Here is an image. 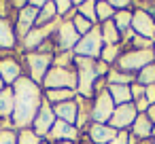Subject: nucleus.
Returning <instances> with one entry per match:
<instances>
[{
	"instance_id": "17",
	"label": "nucleus",
	"mask_w": 155,
	"mask_h": 144,
	"mask_svg": "<svg viewBox=\"0 0 155 144\" xmlns=\"http://www.w3.org/2000/svg\"><path fill=\"white\" fill-rule=\"evenodd\" d=\"M53 112H55V119H58V121L77 125V117H79V104H77V98L70 100V102L55 104V106H53Z\"/></svg>"
},
{
	"instance_id": "10",
	"label": "nucleus",
	"mask_w": 155,
	"mask_h": 144,
	"mask_svg": "<svg viewBox=\"0 0 155 144\" xmlns=\"http://www.w3.org/2000/svg\"><path fill=\"white\" fill-rule=\"evenodd\" d=\"M24 76L21 62L13 55H0V78H2L5 87H13L19 78Z\"/></svg>"
},
{
	"instance_id": "15",
	"label": "nucleus",
	"mask_w": 155,
	"mask_h": 144,
	"mask_svg": "<svg viewBox=\"0 0 155 144\" xmlns=\"http://www.w3.org/2000/svg\"><path fill=\"white\" fill-rule=\"evenodd\" d=\"M36 17H38V11L34 9V7H26V9H21V11H17V17H15V36H17V40L21 43L26 36H28V32L36 26Z\"/></svg>"
},
{
	"instance_id": "29",
	"label": "nucleus",
	"mask_w": 155,
	"mask_h": 144,
	"mask_svg": "<svg viewBox=\"0 0 155 144\" xmlns=\"http://www.w3.org/2000/svg\"><path fill=\"white\" fill-rule=\"evenodd\" d=\"M115 9L110 7L108 0H96V17H98V24H104V21H110L115 17Z\"/></svg>"
},
{
	"instance_id": "45",
	"label": "nucleus",
	"mask_w": 155,
	"mask_h": 144,
	"mask_svg": "<svg viewBox=\"0 0 155 144\" xmlns=\"http://www.w3.org/2000/svg\"><path fill=\"white\" fill-rule=\"evenodd\" d=\"M41 144H51V142H47V140H41Z\"/></svg>"
},
{
	"instance_id": "3",
	"label": "nucleus",
	"mask_w": 155,
	"mask_h": 144,
	"mask_svg": "<svg viewBox=\"0 0 155 144\" xmlns=\"http://www.w3.org/2000/svg\"><path fill=\"white\" fill-rule=\"evenodd\" d=\"M149 64H155V51L153 49H125L119 59L115 62V68L127 74H138Z\"/></svg>"
},
{
	"instance_id": "20",
	"label": "nucleus",
	"mask_w": 155,
	"mask_h": 144,
	"mask_svg": "<svg viewBox=\"0 0 155 144\" xmlns=\"http://www.w3.org/2000/svg\"><path fill=\"white\" fill-rule=\"evenodd\" d=\"M17 45L15 26L9 19H0V51H13Z\"/></svg>"
},
{
	"instance_id": "4",
	"label": "nucleus",
	"mask_w": 155,
	"mask_h": 144,
	"mask_svg": "<svg viewBox=\"0 0 155 144\" xmlns=\"http://www.w3.org/2000/svg\"><path fill=\"white\" fill-rule=\"evenodd\" d=\"M41 87H43V91H49V89H72V91H77V70L51 66L49 72L45 74Z\"/></svg>"
},
{
	"instance_id": "22",
	"label": "nucleus",
	"mask_w": 155,
	"mask_h": 144,
	"mask_svg": "<svg viewBox=\"0 0 155 144\" xmlns=\"http://www.w3.org/2000/svg\"><path fill=\"white\" fill-rule=\"evenodd\" d=\"M72 5L77 9V13L81 17H85L87 21H91L94 26H98V17H96V0H72Z\"/></svg>"
},
{
	"instance_id": "16",
	"label": "nucleus",
	"mask_w": 155,
	"mask_h": 144,
	"mask_svg": "<svg viewBox=\"0 0 155 144\" xmlns=\"http://www.w3.org/2000/svg\"><path fill=\"white\" fill-rule=\"evenodd\" d=\"M81 133H85L94 144H108L117 136V129H113L108 123H89Z\"/></svg>"
},
{
	"instance_id": "32",
	"label": "nucleus",
	"mask_w": 155,
	"mask_h": 144,
	"mask_svg": "<svg viewBox=\"0 0 155 144\" xmlns=\"http://www.w3.org/2000/svg\"><path fill=\"white\" fill-rule=\"evenodd\" d=\"M70 21H72L74 30L79 32V36H85V34H89V32H91V28H94V24H91V21H87L85 17H81L79 13H74V17H72Z\"/></svg>"
},
{
	"instance_id": "34",
	"label": "nucleus",
	"mask_w": 155,
	"mask_h": 144,
	"mask_svg": "<svg viewBox=\"0 0 155 144\" xmlns=\"http://www.w3.org/2000/svg\"><path fill=\"white\" fill-rule=\"evenodd\" d=\"M0 144H17V129L0 127Z\"/></svg>"
},
{
	"instance_id": "14",
	"label": "nucleus",
	"mask_w": 155,
	"mask_h": 144,
	"mask_svg": "<svg viewBox=\"0 0 155 144\" xmlns=\"http://www.w3.org/2000/svg\"><path fill=\"white\" fill-rule=\"evenodd\" d=\"M79 138H81V131L77 129V125H70V123H64V121H55L53 129L43 140H47L51 144H55V142H72V144H77Z\"/></svg>"
},
{
	"instance_id": "18",
	"label": "nucleus",
	"mask_w": 155,
	"mask_h": 144,
	"mask_svg": "<svg viewBox=\"0 0 155 144\" xmlns=\"http://www.w3.org/2000/svg\"><path fill=\"white\" fill-rule=\"evenodd\" d=\"M130 133L138 142H147V140L153 138V123L147 119V114H138L136 121H134V125L130 127Z\"/></svg>"
},
{
	"instance_id": "43",
	"label": "nucleus",
	"mask_w": 155,
	"mask_h": 144,
	"mask_svg": "<svg viewBox=\"0 0 155 144\" xmlns=\"http://www.w3.org/2000/svg\"><path fill=\"white\" fill-rule=\"evenodd\" d=\"M5 89V83H2V78H0V91H2Z\"/></svg>"
},
{
	"instance_id": "38",
	"label": "nucleus",
	"mask_w": 155,
	"mask_h": 144,
	"mask_svg": "<svg viewBox=\"0 0 155 144\" xmlns=\"http://www.w3.org/2000/svg\"><path fill=\"white\" fill-rule=\"evenodd\" d=\"M144 98H147L149 104H155V85H149L144 89Z\"/></svg>"
},
{
	"instance_id": "36",
	"label": "nucleus",
	"mask_w": 155,
	"mask_h": 144,
	"mask_svg": "<svg viewBox=\"0 0 155 144\" xmlns=\"http://www.w3.org/2000/svg\"><path fill=\"white\" fill-rule=\"evenodd\" d=\"M144 89H147V87H142L140 83H132V85H130V91H132V100L144 98Z\"/></svg>"
},
{
	"instance_id": "31",
	"label": "nucleus",
	"mask_w": 155,
	"mask_h": 144,
	"mask_svg": "<svg viewBox=\"0 0 155 144\" xmlns=\"http://www.w3.org/2000/svg\"><path fill=\"white\" fill-rule=\"evenodd\" d=\"M136 83H140L142 87L155 85V64H149L147 68H142V70L136 74Z\"/></svg>"
},
{
	"instance_id": "8",
	"label": "nucleus",
	"mask_w": 155,
	"mask_h": 144,
	"mask_svg": "<svg viewBox=\"0 0 155 144\" xmlns=\"http://www.w3.org/2000/svg\"><path fill=\"white\" fill-rule=\"evenodd\" d=\"M58 26H60V19H58V21H53V24H49V26L32 28V30L28 32V36L21 40V49H24L26 53H34V51H38V47H43L47 40H51V38H53V34H55Z\"/></svg>"
},
{
	"instance_id": "24",
	"label": "nucleus",
	"mask_w": 155,
	"mask_h": 144,
	"mask_svg": "<svg viewBox=\"0 0 155 144\" xmlns=\"http://www.w3.org/2000/svg\"><path fill=\"white\" fill-rule=\"evenodd\" d=\"M58 21V13H55V0H47V5L38 11V17H36V26L34 28H41V26H49Z\"/></svg>"
},
{
	"instance_id": "19",
	"label": "nucleus",
	"mask_w": 155,
	"mask_h": 144,
	"mask_svg": "<svg viewBox=\"0 0 155 144\" xmlns=\"http://www.w3.org/2000/svg\"><path fill=\"white\" fill-rule=\"evenodd\" d=\"M13 108H15V93L13 87H5L0 91V121H5L11 125V117H13ZM13 127V125H11Z\"/></svg>"
},
{
	"instance_id": "12",
	"label": "nucleus",
	"mask_w": 155,
	"mask_h": 144,
	"mask_svg": "<svg viewBox=\"0 0 155 144\" xmlns=\"http://www.w3.org/2000/svg\"><path fill=\"white\" fill-rule=\"evenodd\" d=\"M132 11H134V17H132V32H134L136 36H142V38L155 43V19H153L147 11H140V9H132Z\"/></svg>"
},
{
	"instance_id": "9",
	"label": "nucleus",
	"mask_w": 155,
	"mask_h": 144,
	"mask_svg": "<svg viewBox=\"0 0 155 144\" xmlns=\"http://www.w3.org/2000/svg\"><path fill=\"white\" fill-rule=\"evenodd\" d=\"M51 40L55 45V53H60V51H74V47L81 40V36L74 30L72 21L68 19V21H60V26H58V30H55Z\"/></svg>"
},
{
	"instance_id": "13",
	"label": "nucleus",
	"mask_w": 155,
	"mask_h": 144,
	"mask_svg": "<svg viewBox=\"0 0 155 144\" xmlns=\"http://www.w3.org/2000/svg\"><path fill=\"white\" fill-rule=\"evenodd\" d=\"M138 112L134 108V104H123V106H115V112L108 121V125L117 131H130V127L134 125Z\"/></svg>"
},
{
	"instance_id": "26",
	"label": "nucleus",
	"mask_w": 155,
	"mask_h": 144,
	"mask_svg": "<svg viewBox=\"0 0 155 144\" xmlns=\"http://www.w3.org/2000/svg\"><path fill=\"white\" fill-rule=\"evenodd\" d=\"M100 32H102V43H104V45H121V34H119V30L115 28L113 19L100 24Z\"/></svg>"
},
{
	"instance_id": "7",
	"label": "nucleus",
	"mask_w": 155,
	"mask_h": 144,
	"mask_svg": "<svg viewBox=\"0 0 155 144\" xmlns=\"http://www.w3.org/2000/svg\"><path fill=\"white\" fill-rule=\"evenodd\" d=\"M113 112H115V102H113L108 89L94 93V98H91V123H108Z\"/></svg>"
},
{
	"instance_id": "47",
	"label": "nucleus",
	"mask_w": 155,
	"mask_h": 144,
	"mask_svg": "<svg viewBox=\"0 0 155 144\" xmlns=\"http://www.w3.org/2000/svg\"><path fill=\"white\" fill-rule=\"evenodd\" d=\"M153 138H155V125H153Z\"/></svg>"
},
{
	"instance_id": "11",
	"label": "nucleus",
	"mask_w": 155,
	"mask_h": 144,
	"mask_svg": "<svg viewBox=\"0 0 155 144\" xmlns=\"http://www.w3.org/2000/svg\"><path fill=\"white\" fill-rule=\"evenodd\" d=\"M55 112H53V106L45 100L43 102V106H41V110L36 112V117H34V123H32V131L38 136V138H47V133L53 129V125H55Z\"/></svg>"
},
{
	"instance_id": "37",
	"label": "nucleus",
	"mask_w": 155,
	"mask_h": 144,
	"mask_svg": "<svg viewBox=\"0 0 155 144\" xmlns=\"http://www.w3.org/2000/svg\"><path fill=\"white\" fill-rule=\"evenodd\" d=\"M108 2H110V7L115 11H127V9H132V2H127V0H108Z\"/></svg>"
},
{
	"instance_id": "30",
	"label": "nucleus",
	"mask_w": 155,
	"mask_h": 144,
	"mask_svg": "<svg viewBox=\"0 0 155 144\" xmlns=\"http://www.w3.org/2000/svg\"><path fill=\"white\" fill-rule=\"evenodd\" d=\"M53 66L58 68H74V51H60L53 55Z\"/></svg>"
},
{
	"instance_id": "48",
	"label": "nucleus",
	"mask_w": 155,
	"mask_h": 144,
	"mask_svg": "<svg viewBox=\"0 0 155 144\" xmlns=\"http://www.w3.org/2000/svg\"><path fill=\"white\" fill-rule=\"evenodd\" d=\"M153 51H155V43H153Z\"/></svg>"
},
{
	"instance_id": "41",
	"label": "nucleus",
	"mask_w": 155,
	"mask_h": 144,
	"mask_svg": "<svg viewBox=\"0 0 155 144\" xmlns=\"http://www.w3.org/2000/svg\"><path fill=\"white\" fill-rule=\"evenodd\" d=\"M77 144H94V142H89V138H87L85 133H81V138L77 140Z\"/></svg>"
},
{
	"instance_id": "2",
	"label": "nucleus",
	"mask_w": 155,
	"mask_h": 144,
	"mask_svg": "<svg viewBox=\"0 0 155 144\" xmlns=\"http://www.w3.org/2000/svg\"><path fill=\"white\" fill-rule=\"evenodd\" d=\"M96 62L98 59H89V57H79L74 55V70H77V93L85 100H91L96 93V83L98 78H102L96 70Z\"/></svg>"
},
{
	"instance_id": "28",
	"label": "nucleus",
	"mask_w": 155,
	"mask_h": 144,
	"mask_svg": "<svg viewBox=\"0 0 155 144\" xmlns=\"http://www.w3.org/2000/svg\"><path fill=\"white\" fill-rule=\"evenodd\" d=\"M121 53H123V47H121V45H104V49H102V53H100V62H104L106 66L113 68Z\"/></svg>"
},
{
	"instance_id": "25",
	"label": "nucleus",
	"mask_w": 155,
	"mask_h": 144,
	"mask_svg": "<svg viewBox=\"0 0 155 144\" xmlns=\"http://www.w3.org/2000/svg\"><path fill=\"white\" fill-rule=\"evenodd\" d=\"M132 17H134V11H132V9H127V11H117V13H115L113 24H115V28L119 30L121 36H125V34L132 30Z\"/></svg>"
},
{
	"instance_id": "5",
	"label": "nucleus",
	"mask_w": 155,
	"mask_h": 144,
	"mask_svg": "<svg viewBox=\"0 0 155 144\" xmlns=\"http://www.w3.org/2000/svg\"><path fill=\"white\" fill-rule=\"evenodd\" d=\"M24 62H26V70H28L26 76H28L30 81H34L36 85H41L43 78H45V74H47L49 68L53 66V55L34 51V53H26V55H24Z\"/></svg>"
},
{
	"instance_id": "46",
	"label": "nucleus",
	"mask_w": 155,
	"mask_h": 144,
	"mask_svg": "<svg viewBox=\"0 0 155 144\" xmlns=\"http://www.w3.org/2000/svg\"><path fill=\"white\" fill-rule=\"evenodd\" d=\"M55 144H72V142H55Z\"/></svg>"
},
{
	"instance_id": "6",
	"label": "nucleus",
	"mask_w": 155,
	"mask_h": 144,
	"mask_svg": "<svg viewBox=\"0 0 155 144\" xmlns=\"http://www.w3.org/2000/svg\"><path fill=\"white\" fill-rule=\"evenodd\" d=\"M104 49V43H102V32H100V24L91 28L89 34L81 36L79 45L74 47V55L79 57H89V59H100V53Z\"/></svg>"
},
{
	"instance_id": "27",
	"label": "nucleus",
	"mask_w": 155,
	"mask_h": 144,
	"mask_svg": "<svg viewBox=\"0 0 155 144\" xmlns=\"http://www.w3.org/2000/svg\"><path fill=\"white\" fill-rule=\"evenodd\" d=\"M106 83L108 85H132V83H136V74H127V72H121V70H117L115 66L108 70V74H106Z\"/></svg>"
},
{
	"instance_id": "39",
	"label": "nucleus",
	"mask_w": 155,
	"mask_h": 144,
	"mask_svg": "<svg viewBox=\"0 0 155 144\" xmlns=\"http://www.w3.org/2000/svg\"><path fill=\"white\" fill-rule=\"evenodd\" d=\"M144 114H147V119L155 125V104H151V106L147 108V112H144Z\"/></svg>"
},
{
	"instance_id": "1",
	"label": "nucleus",
	"mask_w": 155,
	"mask_h": 144,
	"mask_svg": "<svg viewBox=\"0 0 155 144\" xmlns=\"http://www.w3.org/2000/svg\"><path fill=\"white\" fill-rule=\"evenodd\" d=\"M13 93H15V108H13V117H11L13 129H17V131L19 129H32L34 117L45 102L43 87L24 74L13 85Z\"/></svg>"
},
{
	"instance_id": "42",
	"label": "nucleus",
	"mask_w": 155,
	"mask_h": 144,
	"mask_svg": "<svg viewBox=\"0 0 155 144\" xmlns=\"http://www.w3.org/2000/svg\"><path fill=\"white\" fill-rule=\"evenodd\" d=\"M130 136H132V133H130ZM130 144H138V140H136V138H132V142H130Z\"/></svg>"
},
{
	"instance_id": "40",
	"label": "nucleus",
	"mask_w": 155,
	"mask_h": 144,
	"mask_svg": "<svg viewBox=\"0 0 155 144\" xmlns=\"http://www.w3.org/2000/svg\"><path fill=\"white\" fill-rule=\"evenodd\" d=\"M28 5H30V7H34L36 11H41V9H43V7L47 5V0H30Z\"/></svg>"
},
{
	"instance_id": "23",
	"label": "nucleus",
	"mask_w": 155,
	"mask_h": 144,
	"mask_svg": "<svg viewBox=\"0 0 155 144\" xmlns=\"http://www.w3.org/2000/svg\"><path fill=\"white\" fill-rule=\"evenodd\" d=\"M77 95H79V93L72 91V89H49V91H45V100H47L51 106L62 104V102H70V100H74Z\"/></svg>"
},
{
	"instance_id": "44",
	"label": "nucleus",
	"mask_w": 155,
	"mask_h": 144,
	"mask_svg": "<svg viewBox=\"0 0 155 144\" xmlns=\"http://www.w3.org/2000/svg\"><path fill=\"white\" fill-rule=\"evenodd\" d=\"M142 144H153V138H151V140H147V142H142Z\"/></svg>"
},
{
	"instance_id": "33",
	"label": "nucleus",
	"mask_w": 155,
	"mask_h": 144,
	"mask_svg": "<svg viewBox=\"0 0 155 144\" xmlns=\"http://www.w3.org/2000/svg\"><path fill=\"white\" fill-rule=\"evenodd\" d=\"M43 138H38L32 129H19L17 131V144H41Z\"/></svg>"
},
{
	"instance_id": "21",
	"label": "nucleus",
	"mask_w": 155,
	"mask_h": 144,
	"mask_svg": "<svg viewBox=\"0 0 155 144\" xmlns=\"http://www.w3.org/2000/svg\"><path fill=\"white\" fill-rule=\"evenodd\" d=\"M115 106H123V104H132V91H130V85H108L106 87Z\"/></svg>"
},
{
	"instance_id": "35",
	"label": "nucleus",
	"mask_w": 155,
	"mask_h": 144,
	"mask_svg": "<svg viewBox=\"0 0 155 144\" xmlns=\"http://www.w3.org/2000/svg\"><path fill=\"white\" fill-rule=\"evenodd\" d=\"M130 142H132L130 131H117V136H115L108 144H130Z\"/></svg>"
}]
</instances>
